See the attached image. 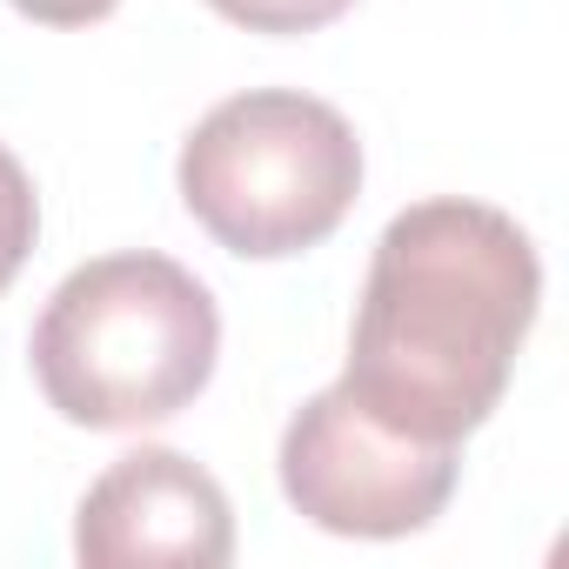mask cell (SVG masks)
<instances>
[{"label":"cell","mask_w":569,"mask_h":569,"mask_svg":"<svg viewBox=\"0 0 569 569\" xmlns=\"http://www.w3.org/2000/svg\"><path fill=\"white\" fill-rule=\"evenodd\" d=\"M281 496L329 536H416L429 529L462 476L456 442H422L382 422L349 382L309 396L281 429Z\"/></svg>","instance_id":"cell-4"},{"label":"cell","mask_w":569,"mask_h":569,"mask_svg":"<svg viewBox=\"0 0 569 569\" xmlns=\"http://www.w3.org/2000/svg\"><path fill=\"white\" fill-rule=\"evenodd\" d=\"M536 302L542 261L516 214L462 194L416 201L369 254L342 382L382 422L462 449L502 402Z\"/></svg>","instance_id":"cell-1"},{"label":"cell","mask_w":569,"mask_h":569,"mask_svg":"<svg viewBox=\"0 0 569 569\" xmlns=\"http://www.w3.org/2000/svg\"><path fill=\"white\" fill-rule=\"evenodd\" d=\"M208 8L248 34H316V28L342 21L356 0H208Z\"/></svg>","instance_id":"cell-7"},{"label":"cell","mask_w":569,"mask_h":569,"mask_svg":"<svg viewBox=\"0 0 569 569\" xmlns=\"http://www.w3.org/2000/svg\"><path fill=\"white\" fill-rule=\"evenodd\" d=\"M34 382L81 429H148L181 416L221 356L208 281L128 248L81 261L34 322Z\"/></svg>","instance_id":"cell-2"},{"label":"cell","mask_w":569,"mask_h":569,"mask_svg":"<svg viewBox=\"0 0 569 569\" xmlns=\"http://www.w3.org/2000/svg\"><path fill=\"white\" fill-rule=\"evenodd\" d=\"M34 234H41V194L28 181V168L0 148V289L21 274V261L34 254Z\"/></svg>","instance_id":"cell-6"},{"label":"cell","mask_w":569,"mask_h":569,"mask_svg":"<svg viewBox=\"0 0 569 569\" xmlns=\"http://www.w3.org/2000/svg\"><path fill=\"white\" fill-rule=\"evenodd\" d=\"M74 556L88 569H221L234 556V509L181 449H128L81 496Z\"/></svg>","instance_id":"cell-5"},{"label":"cell","mask_w":569,"mask_h":569,"mask_svg":"<svg viewBox=\"0 0 569 569\" xmlns=\"http://www.w3.org/2000/svg\"><path fill=\"white\" fill-rule=\"evenodd\" d=\"M188 214L248 261L329 241L362 194V141L342 108L296 88H248L194 121L174 161Z\"/></svg>","instance_id":"cell-3"},{"label":"cell","mask_w":569,"mask_h":569,"mask_svg":"<svg viewBox=\"0 0 569 569\" xmlns=\"http://www.w3.org/2000/svg\"><path fill=\"white\" fill-rule=\"evenodd\" d=\"M14 8L41 28H88V21H108L121 0H14Z\"/></svg>","instance_id":"cell-8"}]
</instances>
